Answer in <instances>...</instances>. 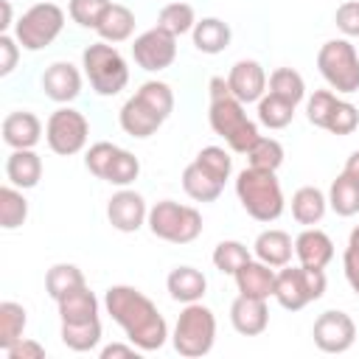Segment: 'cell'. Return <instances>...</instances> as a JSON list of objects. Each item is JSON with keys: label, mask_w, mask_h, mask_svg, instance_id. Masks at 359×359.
I'll return each instance as SVG.
<instances>
[{"label": "cell", "mask_w": 359, "mask_h": 359, "mask_svg": "<svg viewBox=\"0 0 359 359\" xmlns=\"http://www.w3.org/2000/svg\"><path fill=\"white\" fill-rule=\"evenodd\" d=\"M334 22H337V31L348 39L359 36V0H345L337 6L334 11Z\"/></svg>", "instance_id": "f6af8a7d"}, {"label": "cell", "mask_w": 359, "mask_h": 359, "mask_svg": "<svg viewBox=\"0 0 359 359\" xmlns=\"http://www.w3.org/2000/svg\"><path fill=\"white\" fill-rule=\"evenodd\" d=\"M337 101H339V95L334 90H314L306 98V118H309V123L317 126V129H325L328 115H331V109H334Z\"/></svg>", "instance_id": "7bdbcfd3"}, {"label": "cell", "mask_w": 359, "mask_h": 359, "mask_svg": "<svg viewBox=\"0 0 359 359\" xmlns=\"http://www.w3.org/2000/svg\"><path fill=\"white\" fill-rule=\"evenodd\" d=\"M84 168L115 188H129L140 177V160L129 149H121L109 140H98L87 149Z\"/></svg>", "instance_id": "ba28073f"}, {"label": "cell", "mask_w": 359, "mask_h": 359, "mask_svg": "<svg viewBox=\"0 0 359 359\" xmlns=\"http://www.w3.org/2000/svg\"><path fill=\"white\" fill-rule=\"evenodd\" d=\"M62 28H65L62 6H56L50 0H42V3H34L31 8L22 11V17L14 22V36H17L20 48L36 53V50L48 48L50 42H56Z\"/></svg>", "instance_id": "9c48e42d"}, {"label": "cell", "mask_w": 359, "mask_h": 359, "mask_svg": "<svg viewBox=\"0 0 359 359\" xmlns=\"http://www.w3.org/2000/svg\"><path fill=\"white\" fill-rule=\"evenodd\" d=\"M165 289H168V297L177 300V303H199L208 292V278L196 269V266H174L165 278Z\"/></svg>", "instance_id": "603a6c76"}, {"label": "cell", "mask_w": 359, "mask_h": 359, "mask_svg": "<svg viewBox=\"0 0 359 359\" xmlns=\"http://www.w3.org/2000/svg\"><path fill=\"white\" fill-rule=\"evenodd\" d=\"M216 342V314L208 309L202 300L199 303H185L182 311L177 314L174 331H171V345L180 356L185 359H199L213 351Z\"/></svg>", "instance_id": "277c9868"}, {"label": "cell", "mask_w": 359, "mask_h": 359, "mask_svg": "<svg viewBox=\"0 0 359 359\" xmlns=\"http://www.w3.org/2000/svg\"><path fill=\"white\" fill-rule=\"evenodd\" d=\"M25 219H28V199H25L22 188L6 182L0 188V227L17 230L25 224Z\"/></svg>", "instance_id": "d6a6232c"}, {"label": "cell", "mask_w": 359, "mask_h": 359, "mask_svg": "<svg viewBox=\"0 0 359 359\" xmlns=\"http://www.w3.org/2000/svg\"><path fill=\"white\" fill-rule=\"evenodd\" d=\"M107 219L118 233H137L149 219V205L135 188H118L107 202Z\"/></svg>", "instance_id": "4fadbf2b"}, {"label": "cell", "mask_w": 359, "mask_h": 359, "mask_svg": "<svg viewBox=\"0 0 359 359\" xmlns=\"http://www.w3.org/2000/svg\"><path fill=\"white\" fill-rule=\"evenodd\" d=\"M328 208L337 216H356L359 213V180L348 177L345 171L328 188Z\"/></svg>", "instance_id": "1f68e13d"}, {"label": "cell", "mask_w": 359, "mask_h": 359, "mask_svg": "<svg viewBox=\"0 0 359 359\" xmlns=\"http://www.w3.org/2000/svg\"><path fill=\"white\" fill-rule=\"evenodd\" d=\"M137 95H140L154 112H160L163 118H168V115L174 112V90H171L165 81H160V79L143 81V84L137 87Z\"/></svg>", "instance_id": "60d3db41"}, {"label": "cell", "mask_w": 359, "mask_h": 359, "mask_svg": "<svg viewBox=\"0 0 359 359\" xmlns=\"http://www.w3.org/2000/svg\"><path fill=\"white\" fill-rule=\"evenodd\" d=\"M112 0H67V14L79 28H98Z\"/></svg>", "instance_id": "b9f144b4"}, {"label": "cell", "mask_w": 359, "mask_h": 359, "mask_svg": "<svg viewBox=\"0 0 359 359\" xmlns=\"http://www.w3.org/2000/svg\"><path fill=\"white\" fill-rule=\"evenodd\" d=\"M59 337L62 342L76 351V353H87V351H95L101 345V320H87V323H62L59 328Z\"/></svg>", "instance_id": "4dcf8cb0"}, {"label": "cell", "mask_w": 359, "mask_h": 359, "mask_svg": "<svg viewBox=\"0 0 359 359\" xmlns=\"http://www.w3.org/2000/svg\"><path fill=\"white\" fill-rule=\"evenodd\" d=\"M283 157H286V151H283L280 140L261 135V137L252 143V149L247 151V165L264 168V171H278V168L283 165Z\"/></svg>", "instance_id": "f35d334b"}, {"label": "cell", "mask_w": 359, "mask_h": 359, "mask_svg": "<svg viewBox=\"0 0 359 359\" xmlns=\"http://www.w3.org/2000/svg\"><path fill=\"white\" fill-rule=\"evenodd\" d=\"M182 191L194 199V202H216L224 191V185L219 180H213L196 160L188 163L182 168Z\"/></svg>", "instance_id": "f1b7e54d"}, {"label": "cell", "mask_w": 359, "mask_h": 359, "mask_svg": "<svg viewBox=\"0 0 359 359\" xmlns=\"http://www.w3.org/2000/svg\"><path fill=\"white\" fill-rule=\"evenodd\" d=\"M252 255L275 269L292 264V255H294V241L286 230H278V227H269V230H261L252 241Z\"/></svg>", "instance_id": "7402d4cb"}, {"label": "cell", "mask_w": 359, "mask_h": 359, "mask_svg": "<svg viewBox=\"0 0 359 359\" xmlns=\"http://www.w3.org/2000/svg\"><path fill=\"white\" fill-rule=\"evenodd\" d=\"M272 297L278 300L280 309L286 311H300L311 303L309 297V289H306V280H303V266H280L278 275H275V292Z\"/></svg>", "instance_id": "44dd1931"}, {"label": "cell", "mask_w": 359, "mask_h": 359, "mask_svg": "<svg viewBox=\"0 0 359 359\" xmlns=\"http://www.w3.org/2000/svg\"><path fill=\"white\" fill-rule=\"evenodd\" d=\"M311 337L323 353H345L356 342V323L351 320V314L339 309H328L314 320Z\"/></svg>", "instance_id": "7c38bea8"}, {"label": "cell", "mask_w": 359, "mask_h": 359, "mask_svg": "<svg viewBox=\"0 0 359 359\" xmlns=\"http://www.w3.org/2000/svg\"><path fill=\"white\" fill-rule=\"evenodd\" d=\"M157 25L165 28L168 34L174 36H182V34H191L194 25H196V11L191 3H182V0H171L160 8L157 14Z\"/></svg>", "instance_id": "e575fe53"}, {"label": "cell", "mask_w": 359, "mask_h": 359, "mask_svg": "<svg viewBox=\"0 0 359 359\" xmlns=\"http://www.w3.org/2000/svg\"><path fill=\"white\" fill-rule=\"evenodd\" d=\"M3 143L8 149H34L42 140V121L28 109H14L3 118Z\"/></svg>", "instance_id": "e0dca14e"}, {"label": "cell", "mask_w": 359, "mask_h": 359, "mask_svg": "<svg viewBox=\"0 0 359 359\" xmlns=\"http://www.w3.org/2000/svg\"><path fill=\"white\" fill-rule=\"evenodd\" d=\"M104 309L112 317V323H118L126 334V339L132 345H137L143 353L160 351L168 339V323L160 314V309L154 306L151 297H146L140 289L126 286V283H115L104 292Z\"/></svg>", "instance_id": "6da1fadb"}, {"label": "cell", "mask_w": 359, "mask_h": 359, "mask_svg": "<svg viewBox=\"0 0 359 359\" xmlns=\"http://www.w3.org/2000/svg\"><path fill=\"white\" fill-rule=\"evenodd\" d=\"M84 283H87L84 280V272L76 264H67V261L53 264L45 272V292H48L50 300H59V297H65L67 292H73V289H79Z\"/></svg>", "instance_id": "836d02e7"}, {"label": "cell", "mask_w": 359, "mask_h": 359, "mask_svg": "<svg viewBox=\"0 0 359 359\" xmlns=\"http://www.w3.org/2000/svg\"><path fill=\"white\" fill-rule=\"evenodd\" d=\"M275 266L258 261V258H250L244 266L236 269L233 280H236V289L238 294H247V297H261V300H269L272 292H275Z\"/></svg>", "instance_id": "ffe728a7"}, {"label": "cell", "mask_w": 359, "mask_h": 359, "mask_svg": "<svg viewBox=\"0 0 359 359\" xmlns=\"http://www.w3.org/2000/svg\"><path fill=\"white\" fill-rule=\"evenodd\" d=\"M328 210V194H323L317 185H303L292 194V216L303 227H314L323 222Z\"/></svg>", "instance_id": "4316f807"}, {"label": "cell", "mask_w": 359, "mask_h": 359, "mask_svg": "<svg viewBox=\"0 0 359 359\" xmlns=\"http://www.w3.org/2000/svg\"><path fill=\"white\" fill-rule=\"evenodd\" d=\"M8 359H45V345L42 342H36V339H31V337H22V339H17L11 348H6L3 351Z\"/></svg>", "instance_id": "7dc6e473"}, {"label": "cell", "mask_w": 359, "mask_h": 359, "mask_svg": "<svg viewBox=\"0 0 359 359\" xmlns=\"http://www.w3.org/2000/svg\"><path fill=\"white\" fill-rule=\"evenodd\" d=\"M132 59L140 70L146 73H160L165 67L174 65L177 59V36L168 34L165 28L154 25L149 31H143L140 36H135L132 42Z\"/></svg>", "instance_id": "8fae6325"}, {"label": "cell", "mask_w": 359, "mask_h": 359, "mask_svg": "<svg viewBox=\"0 0 359 359\" xmlns=\"http://www.w3.org/2000/svg\"><path fill=\"white\" fill-rule=\"evenodd\" d=\"M230 325H233L241 337H258V334H264L266 325H269L266 300L238 294V297L230 303Z\"/></svg>", "instance_id": "ac0fdd59"}, {"label": "cell", "mask_w": 359, "mask_h": 359, "mask_svg": "<svg viewBox=\"0 0 359 359\" xmlns=\"http://www.w3.org/2000/svg\"><path fill=\"white\" fill-rule=\"evenodd\" d=\"M317 70L331 90L342 95L359 93V50L348 36H337L320 45Z\"/></svg>", "instance_id": "52a82bcc"}, {"label": "cell", "mask_w": 359, "mask_h": 359, "mask_svg": "<svg viewBox=\"0 0 359 359\" xmlns=\"http://www.w3.org/2000/svg\"><path fill=\"white\" fill-rule=\"evenodd\" d=\"M146 227L154 238L168 244H191L202 236V213L194 205H180L174 199H160L149 208Z\"/></svg>", "instance_id": "8992f818"}, {"label": "cell", "mask_w": 359, "mask_h": 359, "mask_svg": "<svg viewBox=\"0 0 359 359\" xmlns=\"http://www.w3.org/2000/svg\"><path fill=\"white\" fill-rule=\"evenodd\" d=\"M266 87H269V93L292 101L294 107L300 101H306V81H303V76L294 67H275L269 73V84Z\"/></svg>", "instance_id": "8d00e7d4"}, {"label": "cell", "mask_w": 359, "mask_h": 359, "mask_svg": "<svg viewBox=\"0 0 359 359\" xmlns=\"http://www.w3.org/2000/svg\"><path fill=\"white\" fill-rule=\"evenodd\" d=\"M42 93L56 104H70L81 95V70L73 62H50L39 79Z\"/></svg>", "instance_id": "5bb4252c"}, {"label": "cell", "mask_w": 359, "mask_h": 359, "mask_svg": "<svg viewBox=\"0 0 359 359\" xmlns=\"http://www.w3.org/2000/svg\"><path fill=\"white\" fill-rule=\"evenodd\" d=\"M227 84H230V93L241 101V104H258L261 95L266 93V70L261 62L255 59H238L230 73H227Z\"/></svg>", "instance_id": "9a60e30c"}, {"label": "cell", "mask_w": 359, "mask_h": 359, "mask_svg": "<svg viewBox=\"0 0 359 359\" xmlns=\"http://www.w3.org/2000/svg\"><path fill=\"white\" fill-rule=\"evenodd\" d=\"M87 137H90V121L84 118V112L73 109L70 104H62L45 121V143L59 157L79 154L87 146Z\"/></svg>", "instance_id": "30bf717a"}, {"label": "cell", "mask_w": 359, "mask_h": 359, "mask_svg": "<svg viewBox=\"0 0 359 359\" xmlns=\"http://www.w3.org/2000/svg\"><path fill=\"white\" fill-rule=\"evenodd\" d=\"M95 34H98V39L112 42V45L126 42L135 34V11L129 6H123V3H109V8L101 17Z\"/></svg>", "instance_id": "83f0119b"}, {"label": "cell", "mask_w": 359, "mask_h": 359, "mask_svg": "<svg viewBox=\"0 0 359 359\" xmlns=\"http://www.w3.org/2000/svg\"><path fill=\"white\" fill-rule=\"evenodd\" d=\"M230 39H233V31L219 17H202V20H196V25L191 31L194 48L199 53H208V56H216V53L227 50L230 48Z\"/></svg>", "instance_id": "d4e9b609"}, {"label": "cell", "mask_w": 359, "mask_h": 359, "mask_svg": "<svg viewBox=\"0 0 359 359\" xmlns=\"http://www.w3.org/2000/svg\"><path fill=\"white\" fill-rule=\"evenodd\" d=\"M25 325H28V311L14 300H3L0 303V351L22 339Z\"/></svg>", "instance_id": "d590c367"}, {"label": "cell", "mask_w": 359, "mask_h": 359, "mask_svg": "<svg viewBox=\"0 0 359 359\" xmlns=\"http://www.w3.org/2000/svg\"><path fill=\"white\" fill-rule=\"evenodd\" d=\"M348 177H353V180H359V149H353L351 151V157L345 160V168H342Z\"/></svg>", "instance_id": "f907efd6"}, {"label": "cell", "mask_w": 359, "mask_h": 359, "mask_svg": "<svg viewBox=\"0 0 359 359\" xmlns=\"http://www.w3.org/2000/svg\"><path fill=\"white\" fill-rule=\"evenodd\" d=\"M236 196L241 202V208L247 210V216H252L255 222H275L280 219L286 199H283V188L278 180V171H264V168H241L236 174Z\"/></svg>", "instance_id": "7a4b0ae2"}, {"label": "cell", "mask_w": 359, "mask_h": 359, "mask_svg": "<svg viewBox=\"0 0 359 359\" xmlns=\"http://www.w3.org/2000/svg\"><path fill=\"white\" fill-rule=\"evenodd\" d=\"M137 353H143L137 345H132V342H112V345H104L101 351H98V356L101 359H115V356H137Z\"/></svg>", "instance_id": "681fc988"}, {"label": "cell", "mask_w": 359, "mask_h": 359, "mask_svg": "<svg viewBox=\"0 0 359 359\" xmlns=\"http://www.w3.org/2000/svg\"><path fill=\"white\" fill-rule=\"evenodd\" d=\"M356 126H359V109H356V107H353L351 101L339 98V101L334 104L331 115H328L325 132H331V135H339V137H345V135L356 132Z\"/></svg>", "instance_id": "ee69618b"}, {"label": "cell", "mask_w": 359, "mask_h": 359, "mask_svg": "<svg viewBox=\"0 0 359 359\" xmlns=\"http://www.w3.org/2000/svg\"><path fill=\"white\" fill-rule=\"evenodd\" d=\"M294 255L303 266L325 269L334 261V241L320 227H303V233L294 238Z\"/></svg>", "instance_id": "d6986e66"}, {"label": "cell", "mask_w": 359, "mask_h": 359, "mask_svg": "<svg viewBox=\"0 0 359 359\" xmlns=\"http://www.w3.org/2000/svg\"><path fill=\"white\" fill-rule=\"evenodd\" d=\"M342 272H345L351 292L359 297V252L351 247H345V252H342Z\"/></svg>", "instance_id": "c3c4849f"}, {"label": "cell", "mask_w": 359, "mask_h": 359, "mask_svg": "<svg viewBox=\"0 0 359 359\" xmlns=\"http://www.w3.org/2000/svg\"><path fill=\"white\" fill-rule=\"evenodd\" d=\"M250 258H252V252L247 250V244H241V241H236V238L219 241V244L213 247V255H210L213 266H216L222 275H236V269L244 266Z\"/></svg>", "instance_id": "74e56055"}, {"label": "cell", "mask_w": 359, "mask_h": 359, "mask_svg": "<svg viewBox=\"0 0 359 359\" xmlns=\"http://www.w3.org/2000/svg\"><path fill=\"white\" fill-rule=\"evenodd\" d=\"M0 8H3V20H0V34H8V28L14 25V22H11V0H0Z\"/></svg>", "instance_id": "816d5d0a"}, {"label": "cell", "mask_w": 359, "mask_h": 359, "mask_svg": "<svg viewBox=\"0 0 359 359\" xmlns=\"http://www.w3.org/2000/svg\"><path fill=\"white\" fill-rule=\"evenodd\" d=\"M208 121H210V129L236 154H247L252 149V143L261 137L258 123L244 112V104L233 93L230 95H222V98H210Z\"/></svg>", "instance_id": "5b68a950"}, {"label": "cell", "mask_w": 359, "mask_h": 359, "mask_svg": "<svg viewBox=\"0 0 359 359\" xmlns=\"http://www.w3.org/2000/svg\"><path fill=\"white\" fill-rule=\"evenodd\" d=\"M6 180L22 191L36 188L42 180V157L34 149H11L6 157Z\"/></svg>", "instance_id": "cb8c5ba5"}, {"label": "cell", "mask_w": 359, "mask_h": 359, "mask_svg": "<svg viewBox=\"0 0 359 359\" xmlns=\"http://www.w3.org/2000/svg\"><path fill=\"white\" fill-rule=\"evenodd\" d=\"M294 109L297 107L292 101H286V98H280V95H275V93L266 90L261 95V101L255 104V118L266 129H286L294 121Z\"/></svg>", "instance_id": "f546056e"}, {"label": "cell", "mask_w": 359, "mask_h": 359, "mask_svg": "<svg viewBox=\"0 0 359 359\" xmlns=\"http://www.w3.org/2000/svg\"><path fill=\"white\" fill-rule=\"evenodd\" d=\"M348 247H351V250H356V252H359V224H356V227H353V230H351V236H348Z\"/></svg>", "instance_id": "f5cc1de1"}, {"label": "cell", "mask_w": 359, "mask_h": 359, "mask_svg": "<svg viewBox=\"0 0 359 359\" xmlns=\"http://www.w3.org/2000/svg\"><path fill=\"white\" fill-rule=\"evenodd\" d=\"M196 163H199L213 180H219L222 185H224V182L230 180V174H233V157H230V151L222 149V146H205V149H199Z\"/></svg>", "instance_id": "ab89813d"}, {"label": "cell", "mask_w": 359, "mask_h": 359, "mask_svg": "<svg viewBox=\"0 0 359 359\" xmlns=\"http://www.w3.org/2000/svg\"><path fill=\"white\" fill-rule=\"evenodd\" d=\"M98 297L90 292V286H79L73 292H67L65 297L56 300V311L62 323H87V320H98Z\"/></svg>", "instance_id": "484cf974"}, {"label": "cell", "mask_w": 359, "mask_h": 359, "mask_svg": "<svg viewBox=\"0 0 359 359\" xmlns=\"http://www.w3.org/2000/svg\"><path fill=\"white\" fill-rule=\"evenodd\" d=\"M81 67H84V76L95 95L112 98L121 90H126V84H129V65L112 42L98 39V42L87 45L81 50Z\"/></svg>", "instance_id": "3957f363"}, {"label": "cell", "mask_w": 359, "mask_h": 359, "mask_svg": "<svg viewBox=\"0 0 359 359\" xmlns=\"http://www.w3.org/2000/svg\"><path fill=\"white\" fill-rule=\"evenodd\" d=\"M118 123H121V129H123L129 137L146 140V137H151V135L165 123V118H163L160 112H154V109L135 93V95H129V98L123 101V107H121V112H118Z\"/></svg>", "instance_id": "2e32d148"}, {"label": "cell", "mask_w": 359, "mask_h": 359, "mask_svg": "<svg viewBox=\"0 0 359 359\" xmlns=\"http://www.w3.org/2000/svg\"><path fill=\"white\" fill-rule=\"evenodd\" d=\"M20 59V42L11 34H0V76H11Z\"/></svg>", "instance_id": "bcb514c9"}]
</instances>
